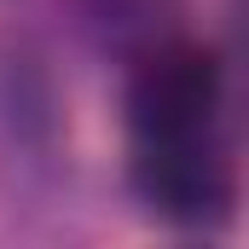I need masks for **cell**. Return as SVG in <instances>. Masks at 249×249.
<instances>
[{
	"instance_id": "1",
	"label": "cell",
	"mask_w": 249,
	"mask_h": 249,
	"mask_svg": "<svg viewBox=\"0 0 249 249\" xmlns=\"http://www.w3.org/2000/svg\"><path fill=\"white\" fill-rule=\"evenodd\" d=\"M226 99L220 58L197 41H162L133 64L127 81V122L133 139H186V133H214Z\"/></svg>"
},
{
	"instance_id": "2",
	"label": "cell",
	"mask_w": 249,
	"mask_h": 249,
	"mask_svg": "<svg viewBox=\"0 0 249 249\" xmlns=\"http://www.w3.org/2000/svg\"><path fill=\"white\" fill-rule=\"evenodd\" d=\"M133 186L139 197L180 226L220 220L232 203V168L220 157L214 133H186V139H139L133 157Z\"/></svg>"
},
{
	"instance_id": "3",
	"label": "cell",
	"mask_w": 249,
	"mask_h": 249,
	"mask_svg": "<svg viewBox=\"0 0 249 249\" xmlns=\"http://www.w3.org/2000/svg\"><path fill=\"white\" fill-rule=\"evenodd\" d=\"M53 127V93L47 75L35 70L29 53H6L0 58V133L12 145H35Z\"/></svg>"
}]
</instances>
